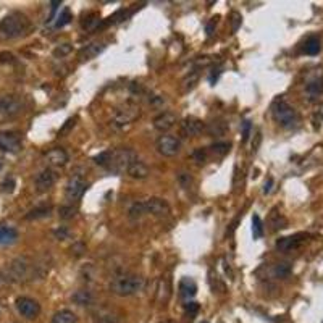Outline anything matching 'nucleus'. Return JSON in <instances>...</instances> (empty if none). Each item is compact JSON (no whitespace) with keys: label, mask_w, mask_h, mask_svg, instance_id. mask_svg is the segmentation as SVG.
Listing matches in <instances>:
<instances>
[{"label":"nucleus","mask_w":323,"mask_h":323,"mask_svg":"<svg viewBox=\"0 0 323 323\" xmlns=\"http://www.w3.org/2000/svg\"><path fill=\"white\" fill-rule=\"evenodd\" d=\"M31 29V21L29 18L21 12H13L7 15L5 18L0 21V32L8 39H16L21 38L24 34H28Z\"/></svg>","instance_id":"nucleus-1"},{"label":"nucleus","mask_w":323,"mask_h":323,"mask_svg":"<svg viewBox=\"0 0 323 323\" xmlns=\"http://www.w3.org/2000/svg\"><path fill=\"white\" fill-rule=\"evenodd\" d=\"M144 288V278L139 275H131V273H123L115 276L110 281V291L120 296V298H128L139 291H142Z\"/></svg>","instance_id":"nucleus-2"},{"label":"nucleus","mask_w":323,"mask_h":323,"mask_svg":"<svg viewBox=\"0 0 323 323\" xmlns=\"http://www.w3.org/2000/svg\"><path fill=\"white\" fill-rule=\"evenodd\" d=\"M272 115H273V120L276 121V123L284 129H293L299 125L298 112H296L294 107H291L290 103L283 99H278V100L273 102Z\"/></svg>","instance_id":"nucleus-3"},{"label":"nucleus","mask_w":323,"mask_h":323,"mask_svg":"<svg viewBox=\"0 0 323 323\" xmlns=\"http://www.w3.org/2000/svg\"><path fill=\"white\" fill-rule=\"evenodd\" d=\"M139 117H141V107L136 105V103L128 102L123 107H120L113 112L110 126L113 129H123V128L129 126L133 121H136Z\"/></svg>","instance_id":"nucleus-4"},{"label":"nucleus","mask_w":323,"mask_h":323,"mask_svg":"<svg viewBox=\"0 0 323 323\" xmlns=\"http://www.w3.org/2000/svg\"><path fill=\"white\" fill-rule=\"evenodd\" d=\"M136 157L137 155L134 154V151L128 149V147H120V149L112 151L107 168L113 173H117V174L125 173L129 167V163L133 162Z\"/></svg>","instance_id":"nucleus-5"},{"label":"nucleus","mask_w":323,"mask_h":323,"mask_svg":"<svg viewBox=\"0 0 323 323\" xmlns=\"http://www.w3.org/2000/svg\"><path fill=\"white\" fill-rule=\"evenodd\" d=\"M87 186L89 185H87L86 178L81 173H73L71 176H69L66 186H65V197L69 200V204L78 202V200L84 196Z\"/></svg>","instance_id":"nucleus-6"},{"label":"nucleus","mask_w":323,"mask_h":323,"mask_svg":"<svg viewBox=\"0 0 323 323\" xmlns=\"http://www.w3.org/2000/svg\"><path fill=\"white\" fill-rule=\"evenodd\" d=\"M24 110V100L20 95L8 94L0 97V115L2 117H16Z\"/></svg>","instance_id":"nucleus-7"},{"label":"nucleus","mask_w":323,"mask_h":323,"mask_svg":"<svg viewBox=\"0 0 323 323\" xmlns=\"http://www.w3.org/2000/svg\"><path fill=\"white\" fill-rule=\"evenodd\" d=\"M155 149L163 157H174V155H178L180 151H181V142H180L178 137H174L171 134H163L157 139Z\"/></svg>","instance_id":"nucleus-8"},{"label":"nucleus","mask_w":323,"mask_h":323,"mask_svg":"<svg viewBox=\"0 0 323 323\" xmlns=\"http://www.w3.org/2000/svg\"><path fill=\"white\" fill-rule=\"evenodd\" d=\"M15 305H16V310L20 312V315L24 317V318H28V320L38 318L39 313H41L39 302L28 298V296H21V298H18L15 301Z\"/></svg>","instance_id":"nucleus-9"},{"label":"nucleus","mask_w":323,"mask_h":323,"mask_svg":"<svg viewBox=\"0 0 323 323\" xmlns=\"http://www.w3.org/2000/svg\"><path fill=\"white\" fill-rule=\"evenodd\" d=\"M142 204H144L146 215H154V217L163 218V217H168L171 212L167 200L160 199V197H149V199H146Z\"/></svg>","instance_id":"nucleus-10"},{"label":"nucleus","mask_w":323,"mask_h":323,"mask_svg":"<svg viewBox=\"0 0 323 323\" xmlns=\"http://www.w3.org/2000/svg\"><path fill=\"white\" fill-rule=\"evenodd\" d=\"M205 129H207V126L204 121L196 117H186L181 121V126H180L181 136H185V137H197L202 134Z\"/></svg>","instance_id":"nucleus-11"},{"label":"nucleus","mask_w":323,"mask_h":323,"mask_svg":"<svg viewBox=\"0 0 323 323\" xmlns=\"http://www.w3.org/2000/svg\"><path fill=\"white\" fill-rule=\"evenodd\" d=\"M23 149V142L20 134L12 133V131H4L0 133V151L8 154H16Z\"/></svg>","instance_id":"nucleus-12"},{"label":"nucleus","mask_w":323,"mask_h":323,"mask_svg":"<svg viewBox=\"0 0 323 323\" xmlns=\"http://www.w3.org/2000/svg\"><path fill=\"white\" fill-rule=\"evenodd\" d=\"M57 181V173L52 168H44L36 180H34V186H36L38 193H47L49 189H52V186L55 185Z\"/></svg>","instance_id":"nucleus-13"},{"label":"nucleus","mask_w":323,"mask_h":323,"mask_svg":"<svg viewBox=\"0 0 323 323\" xmlns=\"http://www.w3.org/2000/svg\"><path fill=\"white\" fill-rule=\"evenodd\" d=\"M305 238H307V234H305V233H299V234H293V236L280 238V239L276 241V249L280 250V252L296 250L305 241Z\"/></svg>","instance_id":"nucleus-14"},{"label":"nucleus","mask_w":323,"mask_h":323,"mask_svg":"<svg viewBox=\"0 0 323 323\" xmlns=\"http://www.w3.org/2000/svg\"><path fill=\"white\" fill-rule=\"evenodd\" d=\"M107 47V42L105 41H97V42H91L87 44L86 47H83L80 50V54H78V58L81 60V62H87V60H92L95 58L99 54H102L103 50Z\"/></svg>","instance_id":"nucleus-15"},{"label":"nucleus","mask_w":323,"mask_h":323,"mask_svg":"<svg viewBox=\"0 0 323 323\" xmlns=\"http://www.w3.org/2000/svg\"><path fill=\"white\" fill-rule=\"evenodd\" d=\"M176 115H174L173 112H162L159 113L155 118H154V128L157 131H160V133H165V131H170L174 125H176Z\"/></svg>","instance_id":"nucleus-16"},{"label":"nucleus","mask_w":323,"mask_h":323,"mask_svg":"<svg viewBox=\"0 0 323 323\" xmlns=\"http://www.w3.org/2000/svg\"><path fill=\"white\" fill-rule=\"evenodd\" d=\"M44 159H46V162L50 165V167H63V165H66V162H68V154L65 152V149H62V147H54V149L46 152Z\"/></svg>","instance_id":"nucleus-17"},{"label":"nucleus","mask_w":323,"mask_h":323,"mask_svg":"<svg viewBox=\"0 0 323 323\" xmlns=\"http://www.w3.org/2000/svg\"><path fill=\"white\" fill-rule=\"evenodd\" d=\"M128 173V176H131L133 180H146L147 176H149V167L142 162V160H139L137 157L129 163V167L126 170Z\"/></svg>","instance_id":"nucleus-18"},{"label":"nucleus","mask_w":323,"mask_h":323,"mask_svg":"<svg viewBox=\"0 0 323 323\" xmlns=\"http://www.w3.org/2000/svg\"><path fill=\"white\" fill-rule=\"evenodd\" d=\"M305 92H307L312 99L318 97L323 94V78L320 75L312 76L310 80L305 83Z\"/></svg>","instance_id":"nucleus-19"},{"label":"nucleus","mask_w":323,"mask_h":323,"mask_svg":"<svg viewBox=\"0 0 323 323\" xmlns=\"http://www.w3.org/2000/svg\"><path fill=\"white\" fill-rule=\"evenodd\" d=\"M197 293V284L196 281L193 280V278H183V280L180 281V296L183 299H191L194 298Z\"/></svg>","instance_id":"nucleus-20"},{"label":"nucleus","mask_w":323,"mask_h":323,"mask_svg":"<svg viewBox=\"0 0 323 323\" xmlns=\"http://www.w3.org/2000/svg\"><path fill=\"white\" fill-rule=\"evenodd\" d=\"M18 239V231L13 226L0 225V246H10Z\"/></svg>","instance_id":"nucleus-21"},{"label":"nucleus","mask_w":323,"mask_h":323,"mask_svg":"<svg viewBox=\"0 0 323 323\" xmlns=\"http://www.w3.org/2000/svg\"><path fill=\"white\" fill-rule=\"evenodd\" d=\"M78 317L76 313L68 310V309H62L54 313V317H52V323H76Z\"/></svg>","instance_id":"nucleus-22"},{"label":"nucleus","mask_w":323,"mask_h":323,"mask_svg":"<svg viewBox=\"0 0 323 323\" xmlns=\"http://www.w3.org/2000/svg\"><path fill=\"white\" fill-rule=\"evenodd\" d=\"M199 78H200V73H199V69H194V71H189L185 78H183V81H181V89L188 92L191 89H194L196 84L199 83Z\"/></svg>","instance_id":"nucleus-23"},{"label":"nucleus","mask_w":323,"mask_h":323,"mask_svg":"<svg viewBox=\"0 0 323 323\" xmlns=\"http://www.w3.org/2000/svg\"><path fill=\"white\" fill-rule=\"evenodd\" d=\"M71 301L76 305H91L94 302V296L91 294V291H87V290H78L71 296Z\"/></svg>","instance_id":"nucleus-24"},{"label":"nucleus","mask_w":323,"mask_h":323,"mask_svg":"<svg viewBox=\"0 0 323 323\" xmlns=\"http://www.w3.org/2000/svg\"><path fill=\"white\" fill-rule=\"evenodd\" d=\"M304 54H307V55H317L320 54V50H321V42L317 36H312L309 38L307 41H305L304 44Z\"/></svg>","instance_id":"nucleus-25"},{"label":"nucleus","mask_w":323,"mask_h":323,"mask_svg":"<svg viewBox=\"0 0 323 323\" xmlns=\"http://www.w3.org/2000/svg\"><path fill=\"white\" fill-rule=\"evenodd\" d=\"M50 212H52L50 205L34 207L32 210H29L28 215H26V220H39V218H46V217H50Z\"/></svg>","instance_id":"nucleus-26"},{"label":"nucleus","mask_w":323,"mask_h":323,"mask_svg":"<svg viewBox=\"0 0 323 323\" xmlns=\"http://www.w3.org/2000/svg\"><path fill=\"white\" fill-rule=\"evenodd\" d=\"M94 320L99 323H118L120 321V318L115 315V313H112L110 310H103V309H99L94 312Z\"/></svg>","instance_id":"nucleus-27"},{"label":"nucleus","mask_w":323,"mask_h":323,"mask_svg":"<svg viewBox=\"0 0 323 323\" xmlns=\"http://www.w3.org/2000/svg\"><path fill=\"white\" fill-rule=\"evenodd\" d=\"M170 298V283L168 280H160L159 288H157V301L160 304H165Z\"/></svg>","instance_id":"nucleus-28"},{"label":"nucleus","mask_w":323,"mask_h":323,"mask_svg":"<svg viewBox=\"0 0 323 323\" xmlns=\"http://www.w3.org/2000/svg\"><path fill=\"white\" fill-rule=\"evenodd\" d=\"M268 222H270V226H272V230L276 231V230H281L286 226V220H284V217L280 215L276 210L272 212V215H270L268 218Z\"/></svg>","instance_id":"nucleus-29"},{"label":"nucleus","mask_w":323,"mask_h":323,"mask_svg":"<svg viewBox=\"0 0 323 323\" xmlns=\"http://www.w3.org/2000/svg\"><path fill=\"white\" fill-rule=\"evenodd\" d=\"M273 275H275V278H280V280H283V278H288V276L291 275V265L286 264V262L276 264L273 267Z\"/></svg>","instance_id":"nucleus-30"},{"label":"nucleus","mask_w":323,"mask_h":323,"mask_svg":"<svg viewBox=\"0 0 323 323\" xmlns=\"http://www.w3.org/2000/svg\"><path fill=\"white\" fill-rule=\"evenodd\" d=\"M76 213H78V208L73 204H66L58 208V217L62 218V220H71Z\"/></svg>","instance_id":"nucleus-31"},{"label":"nucleus","mask_w":323,"mask_h":323,"mask_svg":"<svg viewBox=\"0 0 323 323\" xmlns=\"http://www.w3.org/2000/svg\"><path fill=\"white\" fill-rule=\"evenodd\" d=\"M73 20V16H71V10H69L68 7H65L62 12L58 13L57 16V21H55V28H63V26H66L69 21Z\"/></svg>","instance_id":"nucleus-32"},{"label":"nucleus","mask_w":323,"mask_h":323,"mask_svg":"<svg viewBox=\"0 0 323 323\" xmlns=\"http://www.w3.org/2000/svg\"><path fill=\"white\" fill-rule=\"evenodd\" d=\"M252 236H254V239L264 236V225H262V220L257 213L252 215Z\"/></svg>","instance_id":"nucleus-33"},{"label":"nucleus","mask_w":323,"mask_h":323,"mask_svg":"<svg viewBox=\"0 0 323 323\" xmlns=\"http://www.w3.org/2000/svg\"><path fill=\"white\" fill-rule=\"evenodd\" d=\"M144 215H146V210H144V204L142 202L133 204L129 210H128V217L131 218V220H139V218H142Z\"/></svg>","instance_id":"nucleus-34"},{"label":"nucleus","mask_w":323,"mask_h":323,"mask_svg":"<svg viewBox=\"0 0 323 323\" xmlns=\"http://www.w3.org/2000/svg\"><path fill=\"white\" fill-rule=\"evenodd\" d=\"M99 21H100L99 13H89L83 21V28L87 29V31H91V29L95 28V26H99Z\"/></svg>","instance_id":"nucleus-35"},{"label":"nucleus","mask_w":323,"mask_h":323,"mask_svg":"<svg viewBox=\"0 0 323 323\" xmlns=\"http://www.w3.org/2000/svg\"><path fill=\"white\" fill-rule=\"evenodd\" d=\"M178 183H180V186H181L183 189H186V191H189L191 188L194 186V180H193V176H191V174L186 173V171L178 173Z\"/></svg>","instance_id":"nucleus-36"},{"label":"nucleus","mask_w":323,"mask_h":323,"mask_svg":"<svg viewBox=\"0 0 323 323\" xmlns=\"http://www.w3.org/2000/svg\"><path fill=\"white\" fill-rule=\"evenodd\" d=\"M210 152L215 155V157H223L230 152V144L228 142H215L212 147H210Z\"/></svg>","instance_id":"nucleus-37"},{"label":"nucleus","mask_w":323,"mask_h":323,"mask_svg":"<svg viewBox=\"0 0 323 323\" xmlns=\"http://www.w3.org/2000/svg\"><path fill=\"white\" fill-rule=\"evenodd\" d=\"M75 125H76V117L68 118V120L65 121V123H63V126L58 129V137H65V136H68V134L73 131Z\"/></svg>","instance_id":"nucleus-38"},{"label":"nucleus","mask_w":323,"mask_h":323,"mask_svg":"<svg viewBox=\"0 0 323 323\" xmlns=\"http://www.w3.org/2000/svg\"><path fill=\"white\" fill-rule=\"evenodd\" d=\"M208 281H210V283H213V281H215V284H210V286H212V290H213V293L225 291L223 283L220 281V278H218V275L213 272V270H210V272H208Z\"/></svg>","instance_id":"nucleus-39"},{"label":"nucleus","mask_w":323,"mask_h":323,"mask_svg":"<svg viewBox=\"0 0 323 323\" xmlns=\"http://www.w3.org/2000/svg\"><path fill=\"white\" fill-rule=\"evenodd\" d=\"M110 155H112V151H105V152H102L99 155H95L94 157V162L100 165V167H107L109 165V160H110Z\"/></svg>","instance_id":"nucleus-40"},{"label":"nucleus","mask_w":323,"mask_h":323,"mask_svg":"<svg viewBox=\"0 0 323 323\" xmlns=\"http://www.w3.org/2000/svg\"><path fill=\"white\" fill-rule=\"evenodd\" d=\"M69 250H71V254H73L75 257H81V256L84 254V252H86V246H84L83 242H75Z\"/></svg>","instance_id":"nucleus-41"},{"label":"nucleus","mask_w":323,"mask_h":323,"mask_svg":"<svg viewBox=\"0 0 323 323\" xmlns=\"http://www.w3.org/2000/svg\"><path fill=\"white\" fill-rule=\"evenodd\" d=\"M69 52H71V47H69V44H63V46H60L54 50V55L55 57H65L68 55Z\"/></svg>","instance_id":"nucleus-42"},{"label":"nucleus","mask_w":323,"mask_h":323,"mask_svg":"<svg viewBox=\"0 0 323 323\" xmlns=\"http://www.w3.org/2000/svg\"><path fill=\"white\" fill-rule=\"evenodd\" d=\"M250 129H252V125H250V121L246 120V121H242V141L246 142L249 136H250Z\"/></svg>","instance_id":"nucleus-43"},{"label":"nucleus","mask_w":323,"mask_h":323,"mask_svg":"<svg viewBox=\"0 0 323 323\" xmlns=\"http://www.w3.org/2000/svg\"><path fill=\"white\" fill-rule=\"evenodd\" d=\"M15 188V180L13 178H7L4 183H2V189L5 191V193H12Z\"/></svg>","instance_id":"nucleus-44"},{"label":"nucleus","mask_w":323,"mask_h":323,"mask_svg":"<svg viewBox=\"0 0 323 323\" xmlns=\"http://www.w3.org/2000/svg\"><path fill=\"white\" fill-rule=\"evenodd\" d=\"M231 18H233V32H236L238 31V28H239V24H241V15L239 13H236L234 12L233 15H231Z\"/></svg>","instance_id":"nucleus-45"},{"label":"nucleus","mask_w":323,"mask_h":323,"mask_svg":"<svg viewBox=\"0 0 323 323\" xmlns=\"http://www.w3.org/2000/svg\"><path fill=\"white\" fill-rule=\"evenodd\" d=\"M194 159L197 160V163H204L205 162V151H202V149L196 151L194 152Z\"/></svg>","instance_id":"nucleus-46"},{"label":"nucleus","mask_w":323,"mask_h":323,"mask_svg":"<svg viewBox=\"0 0 323 323\" xmlns=\"http://www.w3.org/2000/svg\"><path fill=\"white\" fill-rule=\"evenodd\" d=\"M60 5V2H52L50 4V15H49V20L47 23H50L52 20H54V16H55V12H57V7Z\"/></svg>","instance_id":"nucleus-47"},{"label":"nucleus","mask_w":323,"mask_h":323,"mask_svg":"<svg viewBox=\"0 0 323 323\" xmlns=\"http://www.w3.org/2000/svg\"><path fill=\"white\" fill-rule=\"evenodd\" d=\"M186 310H189V312H197V310H199V305H197L196 302H188V304H186Z\"/></svg>","instance_id":"nucleus-48"},{"label":"nucleus","mask_w":323,"mask_h":323,"mask_svg":"<svg viewBox=\"0 0 323 323\" xmlns=\"http://www.w3.org/2000/svg\"><path fill=\"white\" fill-rule=\"evenodd\" d=\"M272 186H273V180L272 178H268V181L265 183V188H264V193L268 194L270 191H272Z\"/></svg>","instance_id":"nucleus-49"},{"label":"nucleus","mask_w":323,"mask_h":323,"mask_svg":"<svg viewBox=\"0 0 323 323\" xmlns=\"http://www.w3.org/2000/svg\"><path fill=\"white\" fill-rule=\"evenodd\" d=\"M8 283V280H7V276L2 273V272H0V288H4L5 284Z\"/></svg>","instance_id":"nucleus-50"},{"label":"nucleus","mask_w":323,"mask_h":323,"mask_svg":"<svg viewBox=\"0 0 323 323\" xmlns=\"http://www.w3.org/2000/svg\"><path fill=\"white\" fill-rule=\"evenodd\" d=\"M0 170H2V162H0Z\"/></svg>","instance_id":"nucleus-51"},{"label":"nucleus","mask_w":323,"mask_h":323,"mask_svg":"<svg viewBox=\"0 0 323 323\" xmlns=\"http://www.w3.org/2000/svg\"><path fill=\"white\" fill-rule=\"evenodd\" d=\"M204 323H207V321H204Z\"/></svg>","instance_id":"nucleus-52"}]
</instances>
